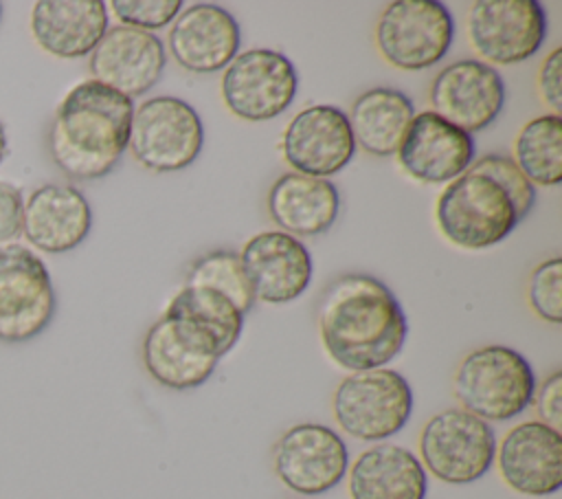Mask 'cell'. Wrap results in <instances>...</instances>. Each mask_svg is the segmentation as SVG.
<instances>
[{
	"instance_id": "cell-34",
	"label": "cell",
	"mask_w": 562,
	"mask_h": 499,
	"mask_svg": "<svg viewBox=\"0 0 562 499\" xmlns=\"http://www.w3.org/2000/svg\"><path fill=\"white\" fill-rule=\"evenodd\" d=\"M4 154H7V134H4V125L0 123V163H2Z\"/></svg>"
},
{
	"instance_id": "cell-25",
	"label": "cell",
	"mask_w": 562,
	"mask_h": 499,
	"mask_svg": "<svg viewBox=\"0 0 562 499\" xmlns=\"http://www.w3.org/2000/svg\"><path fill=\"white\" fill-rule=\"evenodd\" d=\"M415 117L413 101L395 88H369L358 95L347 114L356 147L371 156H395L408 123Z\"/></svg>"
},
{
	"instance_id": "cell-5",
	"label": "cell",
	"mask_w": 562,
	"mask_h": 499,
	"mask_svg": "<svg viewBox=\"0 0 562 499\" xmlns=\"http://www.w3.org/2000/svg\"><path fill=\"white\" fill-rule=\"evenodd\" d=\"M331 411L347 435L382 442L406 426L413 411V389L400 372L389 367L351 372L334 389Z\"/></svg>"
},
{
	"instance_id": "cell-8",
	"label": "cell",
	"mask_w": 562,
	"mask_h": 499,
	"mask_svg": "<svg viewBox=\"0 0 562 499\" xmlns=\"http://www.w3.org/2000/svg\"><path fill=\"white\" fill-rule=\"evenodd\" d=\"M454 20L437 0H395L380 13L373 40L378 53L400 70L439 64L452 46Z\"/></svg>"
},
{
	"instance_id": "cell-22",
	"label": "cell",
	"mask_w": 562,
	"mask_h": 499,
	"mask_svg": "<svg viewBox=\"0 0 562 499\" xmlns=\"http://www.w3.org/2000/svg\"><path fill=\"white\" fill-rule=\"evenodd\" d=\"M108 7L101 0H40L31 9V35L53 57H86L101 42Z\"/></svg>"
},
{
	"instance_id": "cell-19",
	"label": "cell",
	"mask_w": 562,
	"mask_h": 499,
	"mask_svg": "<svg viewBox=\"0 0 562 499\" xmlns=\"http://www.w3.org/2000/svg\"><path fill=\"white\" fill-rule=\"evenodd\" d=\"M255 299L263 303H288L299 299L314 273L307 246L283 231L252 235L239 253Z\"/></svg>"
},
{
	"instance_id": "cell-21",
	"label": "cell",
	"mask_w": 562,
	"mask_h": 499,
	"mask_svg": "<svg viewBox=\"0 0 562 499\" xmlns=\"http://www.w3.org/2000/svg\"><path fill=\"white\" fill-rule=\"evenodd\" d=\"M92 229V209L72 185L35 187L22 209V235L44 253H66L79 246Z\"/></svg>"
},
{
	"instance_id": "cell-2",
	"label": "cell",
	"mask_w": 562,
	"mask_h": 499,
	"mask_svg": "<svg viewBox=\"0 0 562 499\" xmlns=\"http://www.w3.org/2000/svg\"><path fill=\"white\" fill-rule=\"evenodd\" d=\"M533 202L536 187L512 156L485 154L443 187L435 220L450 244L483 251L507 240Z\"/></svg>"
},
{
	"instance_id": "cell-17",
	"label": "cell",
	"mask_w": 562,
	"mask_h": 499,
	"mask_svg": "<svg viewBox=\"0 0 562 499\" xmlns=\"http://www.w3.org/2000/svg\"><path fill=\"white\" fill-rule=\"evenodd\" d=\"M494 464L514 492L555 495L562 486V435L540 420L520 422L496 442Z\"/></svg>"
},
{
	"instance_id": "cell-18",
	"label": "cell",
	"mask_w": 562,
	"mask_h": 499,
	"mask_svg": "<svg viewBox=\"0 0 562 499\" xmlns=\"http://www.w3.org/2000/svg\"><path fill=\"white\" fill-rule=\"evenodd\" d=\"M167 64V51L156 33L125 24L110 26L88 57L94 81L136 99L149 92Z\"/></svg>"
},
{
	"instance_id": "cell-31",
	"label": "cell",
	"mask_w": 562,
	"mask_h": 499,
	"mask_svg": "<svg viewBox=\"0 0 562 499\" xmlns=\"http://www.w3.org/2000/svg\"><path fill=\"white\" fill-rule=\"evenodd\" d=\"M531 404L536 407L540 422L560 431L562 426V372L560 369L551 372L540 382V387H536Z\"/></svg>"
},
{
	"instance_id": "cell-9",
	"label": "cell",
	"mask_w": 562,
	"mask_h": 499,
	"mask_svg": "<svg viewBox=\"0 0 562 499\" xmlns=\"http://www.w3.org/2000/svg\"><path fill=\"white\" fill-rule=\"evenodd\" d=\"M220 92L237 119L270 121L292 106L299 92V73L281 51L248 48L224 68Z\"/></svg>"
},
{
	"instance_id": "cell-30",
	"label": "cell",
	"mask_w": 562,
	"mask_h": 499,
	"mask_svg": "<svg viewBox=\"0 0 562 499\" xmlns=\"http://www.w3.org/2000/svg\"><path fill=\"white\" fill-rule=\"evenodd\" d=\"M110 9L121 24L149 31L169 26L182 11L180 0H112Z\"/></svg>"
},
{
	"instance_id": "cell-16",
	"label": "cell",
	"mask_w": 562,
	"mask_h": 499,
	"mask_svg": "<svg viewBox=\"0 0 562 499\" xmlns=\"http://www.w3.org/2000/svg\"><path fill=\"white\" fill-rule=\"evenodd\" d=\"M476 141L472 134L422 110L408 123L395 152L404 174L424 185H448L474 160Z\"/></svg>"
},
{
	"instance_id": "cell-26",
	"label": "cell",
	"mask_w": 562,
	"mask_h": 499,
	"mask_svg": "<svg viewBox=\"0 0 562 499\" xmlns=\"http://www.w3.org/2000/svg\"><path fill=\"white\" fill-rule=\"evenodd\" d=\"M512 160L531 185L555 187L562 182V119L547 112L529 119L514 138Z\"/></svg>"
},
{
	"instance_id": "cell-1",
	"label": "cell",
	"mask_w": 562,
	"mask_h": 499,
	"mask_svg": "<svg viewBox=\"0 0 562 499\" xmlns=\"http://www.w3.org/2000/svg\"><path fill=\"white\" fill-rule=\"evenodd\" d=\"M323 350L347 372L386 367L406 343L408 321L393 290L369 273H342L321 295Z\"/></svg>"
},
{
	"instance_id": "cell-7",
	"label": "cell",
	"mask_w": 562,
	"mask_h": 499,
	"mask_svg": "<svg viewBox=\"0 0 562 499\" xmlns=\"http://www.w3.org/2000/svg\"><path fill=\"white\" fill-rule=\"evenodd\" d=\"M202 143L204 125L189 101L158 95L134 108L127 149L145 169L180 171L200 156Z\"/></svg>"
},
{
	"instance_id": "cell-35",
	"label": "cell",
	"mask_w": 562,
	"mask_h": 499,
	"mask_svg": "<svg viewBox=\"0 0 562 499\" xmlns=\"http://www.w3.org/2000/svg\"><path fill=\"white\" fill-rule=\"evenodd\" d=\"M0 18H2V4H0Z\"/></svg>"
},
{
	"instance_id": "cell-14",
	"label": "cell",
	"mask_w": 562,
	"mask_h": 499,
	"mask_svg": "<svg viewBox=\"0 0 562 499\" xmlns=\"http://www.w3.org/2000/svg\"><path fill=\"white\" fill-rule=\"evenodd\" d=\"M428 101L435 114L468 134H476L501 114L505 81L494 66L481 59H457L435 75Z\"/></svg>"
},
{
	"instance_id": "cell-33",
	"label": "cell",
	"mask_w": 562,
	"mask_h": 499,
	"mask_svg": "<svg viewBox=\"0 0 562 499\" xmlns=\"http://www.w3.org/2000/svg\"><path fill=\"white\" fill-rule=\"evenodd\" d=\"M24 200L15 185L0 180V246L22 233Z\"/></svg>"
},
{
	"instance_id": "cell-23",
	"label": "cell",
	"mask_w": 562,
	"mask_h": 499,
	"mask_svg": "<svg viewBox=\"0 0 562 499\" xmlns=\"http://www.w3.org/2000/svg\"><path fill=\"white\" fill-rule=\"evenodd\" d=\"M266 209L279 231L288 235H321L338 218L340 193L329 178L288 171L270 185Z\"/></svg>"
},
{
	"instance_id": "cell-6",
	"label": "cell",
	"mask_w": 562,
	"mask_h": 499,
	"mask_svg": "<svg viewBox=\"0 0 562 499\" xmlns=\"http://www.w3.org/2000/svg\"><path fill=\"white\" fill-rule=\"evenodd\" d=\"M419 455L426 473L443 484L465 486L492 468L496 433L490 422L461 407L443 409L422 426Z\"/></svg>"
},
{
	"instance_id": "cell-11",
	"label": "cell",
	"mask_w": 562,
	"mask_h": 499,
	"mask_svg": "<svg viewBox=\"0 0 562 499\" xmlns=\"http://www.w3.org/2000/svg\"><path fill=\"white\" fill-rule=\"evenodd\" d=\"M272 468L279 481L292 492L316 497L345 479L349 451L331 426L301 422L285 429L274 442Z\"/></svg>"
},
{
	"instance_id": "cell-24",
	"label": "cell",
	"mask_w": 562,
	"mask_h": 499,
	"mask_svg": "<svg viewBox=\"0 0 562 499\" xmlns=\"http://www.w3.org/2000/svg\"><path fill=\"white\" fill-rule=\"evenodd\" d=\"M347 470L349 499H426L428 473L419 457L400 444H375Z\"/></svg>"
},
{
	"instance_id": "cell-10",
	"label": "cell",
	"mask_w": 562,
	"mask_h": 499,
	"mask_svg": "<svg viewBox=\"0 0 562 499\" xmlns=\"http://www.w3.org/2000/svg\"><path fill=\"white\" fill-rule=\"evenodd\" d=\"M55 314V290L46 264L26 246H0V341L37 336Z\"/></svg>"
},
{
	"instance_id": "cell-4",
	"label": "cell",
	"mask_w": 562,
	"mask_h": 499,
	"mask_svg": "<svg viewBox=\"0 0 562 499\" xmlns=\"http://www.w3.org/2000/svg\"><path fill=\"white\" fill-rule=\"evenodd\" d=\"M459 407L485 422H505L531 407L536 374L529 361L507 345H481L468 352L452 380Z\"/></svg>"
},
{
	"instance_id": "cell-27",
	"label": "cell",
	"mask_w": 562,
	"mask_h": 499,
	"mask_svg": "<svg viewBox=\"0 0 562 499\" xmlns=\"http://www.w3.org/2000/svg\"><path fill=\"white\" fill-rule=\"evenodd\" d=\"M165 312L195 325L215 343L220 356L228 354L241 336L244 314L226 297L206 288L182 286V290L171 297Z\"/></svg>"
},
{
	"instance_id": "cell-29",
	"label": "cell",
	"mask_w": 562,
	"mask_h": 499,
	"mask_svg": "<svg viewBox=\"0 0 562 499\" xmlns=\"http://www.w3.org/2000/svg\"><path fill=\"white\" fill-rule=\"evenodd\" d=\"M527 299L531 310L547 323L562 321V259L558 255L540 262L527 284Z\"/></svg>"
},
{
	"instance_id": "cell-32",
	"label": "cell",
	"mask_w": 562,
	"mask_h": 499,
	"mask_svg": "<svg viewBox=\"0 0 562 499\" xmlns=\"http://www.w3.org/2000/svg\"><path fill=\"white\" fill-rule=\"evenodd\" d=\"M562 48L555 46L540 64L536 86L544 101V106L551 108L553 114H560L562 108V95H560V79H562Z\"/></svg>"
},
{
	"instance_id": "cell-15",
	"label": "cell",
	"mask_w": 562,
	"mask_h": 499,
	"mask_svg": "<svg viewBox=\"0 0 562 499\" xmlns=\"http://www.w3.org/2000/svg\"><path fill=\"white\" fill-rule=\"evenodd\" d=\"M281 154L296 174L314 178L338 174L356 156L347 114L329 103L303 108L283 130Z\"/></svg>"
},
{
	"instance_id": "cell-20",
	"label": "cell",
	"mask_w": 562,
	"mask_h": 499,
	"mask_svg": "<svg viewBox=\"0 0 562 499\" xmlns=\"http://www.w3.org/2000/svg\"><path fill=\"white\" fill-rule=\"evenodd\" d=\"M241 31L231 11L213 2H195L169 26L167 46L176 64L189 73L224 70L239 53Z\"/></svg>"
},
{
	"instance_id": "cell-28",
	"label": "cell",
	"mask_w": 562,
	"mask_h": 499,
	"mask_svg": "<svg viewBox=\"0 0 562 499\" xmlns=\"http://www.w3.org/2000/svg\"><path fill=\"white\" fill-rule=\"evenodd\" d=\"M184 286L206 288L226 297L244 317L255 306V295L244 273L239 253L217 248L200 255L184 273Z\"/></svg>"
},
{
	"instance_id": "cell-3",
	"label": "cell",
	"mask_w": 562,
	"mask_h": 499,
	"mask_svg": "<svg viewBox=\"0 0 562 499\" xmlns=\"http://www.w3.org/2000/svg\"><path fill=\"white\" fill-rule=\"evenodd\" d=\"M134 101L101 81L86 79L59 101L46 147L61 174L97 180L110 174L130 143Z\"/></svg>"
},
{
	"instance_id": "cell-13",
	"label": "cell",
	"mask_w": 562,
	"mask_h": 499,
	"mask_svg": "<svg viewBox=\"0 0 562 499\" xmlns=\"http://www.w3.org/2000/svg\"><path fill=\"white\" fill-rule=\"evenodd\" d=\"M140 356L147 374L173 391L204 385L222 358L206 334L169 312L147 328Z\"/></svg>"
},
{
	"instance_id": "cell-12",
	"label": "cell",
	"mask_w": 562,
	"mask_h": 499,
	"mask_svg": "<svg viewBox=\"0 0 562 499\" xmlns=\"http://www.w3.org/2000/svg\"><path fill=\"white\" fill-rule=\"evenodd\" d=\"M468 40L485 64H520L547 40V11L536 0H479L468 11Z\"/></svg>"
}]
</instances>
